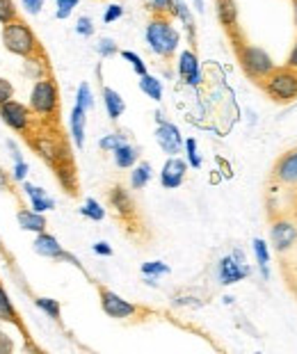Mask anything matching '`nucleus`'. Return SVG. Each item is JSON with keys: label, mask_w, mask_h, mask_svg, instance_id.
<instances>
[{"label": "nucleus", "mask_w": 297, "mask_h": 354, "mask_svg": "<svg viewBox=\"0 0 297 354\" xmlns=\"http://www.w3.org/2000/svg\"><path fill=\"white\" fill-rule=\"evenodd\" d=\"M228 37H231L233 53H235V57H238L240 69L245 71V76L249 80H254L258 85V82H261L274 69L272 55L265 48L254 46V44L245 41V37H242L240 30H235V32H231Z\"/></svg>", "instance_id": "nucleus-1"}, {"label": "nucleus", "mask_w": 297, "mask_h": 354, "mask_svg": "<svg viewBox=\"0 0 297 354\" xmlns=\"http://www.w3.org/2000/svg\"><path fill=\"white\" fill-rule=\"evenodd\" d=\"M3 44L12 55H19L28 62H46V50L37 39L35 30L23 19L12 21L3 26Z\"/></svg>", "instance_id": "nucleus-2"}, {"label": "nucleus", "mask_w": 297, "mask_h": 354, "mask_svg": "<svg viewBox=\"0 0 297 354\" xmlns=\"http://www.w3.org/2000/svg\"><path fill=\"white\" fill-rule=\"evenodd\" d=\"M144 37H147V44L154 55L163 59H172L177 55L181 35L172 26V17H167V14H151L147 30H144Z\"/></svg>", "instance_id": "nucleus-3"}, {"label": "nucleus", "mask_w": 297, "mask_h": 354, "mask_svg": "<svg viewBox=\"0 0 297 354\" xmlns=\"http://www.w3.org/2000/svg\"><path fill=\"white\" fill-rule=\"evenodd\" d=\"M258 87L263 89L265 96L274 103H293L297 101V69L291 66H274V69L265 76Z\"/></svg>", "instance_id": "nucleus-4"}, {"label": "nucleus", "mask_w": 297, "mask_h": 354, "mask_svg": "<svg viewBox=\"0 0 297 354\" xmlns=\"http://www.w3.org/2000/svg\"><path fill=\"white\" fill-rule=\"evenodd\" d=\"M30 110L35 117L46 119V122H55L60 115V89L57 82L51 76H42L35 82L33 92H30Z\"/></svg>", "instance_id": "nucleus-5"}, {"label": "nucleus", "mask_w": 297, "mask_h": 354, "mask_svg": "<svg viewBox=\"0 0 297 354\" xmlns=\"http://www.w3.org/2000/svg\"><path fill=\"white\" fill-rule=\"evenodd\" d=\"M98 299H101L103 313L112 320H133V318H142V315L147 313L142 306L128 302V299L117 295V292L110 288H105V286H98Z\"/></svg>", "instance_id": "nucleus-6"}, {"label": "nucleus", "mask_w": 297, "mask_h": 354, "mask_svg": "<svg viewBox=\"0 0 297 354\" xmlns=\"http://www.w3.org/2000/svg\"><path fill=\"white\" fill-rule=\"evenodd\" d=\"M270 243H272V250L277 254H288L297 247V222L288 213L272 217Z\"/></svg>", "instance_id": "nucleus-7"}, {"label": "nucleus", "mask_w": 297, "mask_h": 354, "mask_svg": "<svg viewBox=\"0 0 297 354\" xmlns=\"http://www.w3.org/2000/svg\"><path fill=\"white\" fill-rule=\"evenodd\" d=\"M0 119L7 128H12L14 133H21V135H28L30 128L35 126V115L30 110V105H23L19 101H5L0 105Z\"/></svg>", "instance_id": "nucleus-8"}, {"label": "nucleus", "mask_w": 297, "mask_h": 354, "mask_svg": "<svg viewBox=\"0 0 297 354\" xmlns=\"http://www.w3.org/2000/svg\"><path fill=\"white\" fill-rule=\"evenodd\" d=\"M249 274H251V268L247 266L245 254H242L240 250H233L231 254L222 256L217 263V279L222 286L238 283V281H242V279H247Z\"/></svg>", "instance_id": "nucleus-9"}, {"label": "nucleus", "mask_w": 297, "mask_h": 354, "mask_svg": "<svg viewBox=\"0 0 297 354\" xmlns=\"http://www.w3.org/2000/svg\"><path fill=\"white\" fill-rule=\"evenodd\" d=\"M156 142L158 147L163 149L167 156H179L183 151V145H186V140H183V135L179 131V126H174L172 122H167L163 117V112H156Z\"/></svg>", "instance_id": "nucleus-10"}, {"label": "nucleus", "mask_w": 297, "mask_h": 354, "mask_svg": "<svg viewBox=\"0 0 297 354\" xmlns=\"http://www.w3.org/2000/svg\"><path fill=\"white\" fill-rule=\"evenodd\" d=\"M272 178L284 187H297V147L277 158L272 167Z\"/></svg>", "instance_id": "nucleus-11"}, {"label": "nucleus", "mask_w": 297, "mask_h": 354, "mask_svg": "<svg viewBox=\"0 0 297 354\" xmlns=\"http://www.w3.org/2000/svg\"><path fill=\"white\" fill-rule=\"evenodd\" d=\"M188 167H190L188 160H183L179 156H170L167 162L163 165V169H160V185L165 190H177L188 176Z\"/></svg>", "instance_id": "nucleus-12"}, {"label": "nucleus", "mask_w": 297, "mask_h": 354, "mask_svg": "<svg viewBox=\"0 0 297 354\" xmlns=\"http://www.w3.org/2000/svg\"><path fill=\"white\" fill-rule=\"evenodd\" d=\"M108 201H110V206L114 210V215L119 217V220H135L137 217V206H135V201L131 197V192L126 190L124 185H114L110 187V192H108Z\"/></svg>", "instance_id": "nucleus-13"}, {"label": "nucleus", "mask_w": 297, "mask_h": 354, "mask_svg": "<svg viewBox=\"0 0 297 354\" xmlns=\"http://www.w3.org/2000/svg\"><path fill=\"white\" fill-rule=\"evenodd\" d=\"M179 76L186 80V85L190 87H197L201 82V66H199V57H197V53L195 48H186V50H181V55H179Z\"/></svg>", "instance_id": "nucleus-14"}, {"label": "nucleus", "mask_w": 297, "mask_h": 354, "mask_svg": "<svg viewBox=\"0 0 297 354\" xmlns=\"http://www.w3.org/2000/svg\"><path fill=\"white\" fill-rule=\"evenodd\" d=\"M33 250L44 256V259H51V261H64V247L57 243V238L55 236H51L48 231H42V233H37V238H35V243H33Z\"/></svg>", "instance_id": "nucleus-15"}, {"label": "nucleus", "mask_w": 297, "mask_h": 354, "mask_svg": "<svg viewBox=\"0 0 297 354\" xmlns=\"http://www.w3.org/2000/svg\"><path fill=\"white\" fill-rule=\"evenodd\" d=\"M215 12H217V21L228 35L235 32L238 28V3L235 0H215Z\"/></svg>", "instance_id": "nucleus-16"}, {"label": "nucleus", "mask_w": 297, "mask_h": 354, "mask_svg": "<svg viewBox=\"0 0 297 354\" xmlns=\"http://www.w3.org/2000/svg\"><path fill=\"white\" fill-rule=\"evenodd\" d=\"M0 320L3 322H10V325H14L23 336L28 338V329L26 325H23V320H21V315L17 311V306H14V302L10 299V295H7V290H5V286L3 281H0Z\"/></svg>", "instance_id": "nucleus-17"}, {"label": "nucleus", "mask_w": 297, "mask_h": 354, "mask_svg": "<svg viewBox=\"0 0 297 354\" xmlns=\"http://www.w3.org/2000/svg\"><path fill=\"white\" fill-rule=\"evenodd\" d=\"M85 126H87V110H82L80 105H73L71 117H69V131H71V140L78 149L85 147Z\"/></svg>", "instance_id": "nucleus-18"}, {"label": "nucleus", "mask_w": 297, "mask_h": 354, "mask_svg": "<svg viewBox=\"0 0 297 354\" xmlns=\"http://www.w3.org/2000/svg\"><path fill=\"white\" fill-rule=\"evenodd\" d=\"M112 160L119 169H133L140 162V147L131 145V142H124L119 149L112 151Z\"/></svg>", "instance_id": "nucleus-19"}, {"label": "nucleus", "mask_w": 297, "mask_h": 354, "mask_svg": "<svg viewBox=\"0 0 297 354\" xmlns=\"http://www.w3.org/2000/svg\"><path fill=\"white\" fill-rule=\"evenodd\" d=\"M101 96H103V105H105V112H108V117L112 119V122H117V119L124 115V110H126V103H124V99H121V94L117 92V89L103 85Z\"/></svg>", "instance_id": "nucleus-20"}, {"label": "nucleus", "mask_w": 297, "mask_h": 354, "mask_svg": "<svg viewBox=\"0 0 297 354\" xmlns=\"http://www.w3.org/2000/svg\"><path fill=\"white\" fill-rule=\"evenodd\" d=\"M17 220L21 224L23 231H33V233H42L48 227V222H46L44 213H37V210H28V208H21L17 213Z\"/></svg>", "instance_id": "nucleus-21"}, {"label": "nucleus", "mask_w": 297, "mask_h": 354, "mask_svg": "<svg viewBox=\"0 0 297 354\" xmlns=\"http://www.w3.org/2000/svg\"><path fill=\"white\" fill-rule=\"evenodd\" d=\"M172 17H177L183 26L188 30V37H190V46L197 44V30H195V17L190 12V7L186 5V0H174V10H172Z\"/></svg>", "instance_id": "nucleus-22"}, {"label": "nucleus", "mask_w": 297, "mask_h": 354, "mask_svg": "<svg viewBox=\"0 0 297 354\" xmlns=\"http://www.w3.org/2000/svg\"><path fill=\"white\" fill-rule=\"evenodd\" d=\"M251 247H254V256H256V263H258V270H261V277L268 281L270 279V245L265 243L263 238H254V243H251Z\"/></svg>", "instance_id": "nucleus-23"}, {"label": "nucleus", "mask_w": 297, "mask_h": 354, "mask_svg": "<svg viewBox=\"0 0 297 354\" xmlns=\"http://www.w3.org/2000/svg\"><path fill=\"white\" fill-rule=\"evenodd\" d=\"M151 176H154L151 162H147V160L137 162L133 167V171H131V187H133V190H144V187L149 185Z\"/></svg>", "instance_id": "nucleus-24"}, {"label": "nucleus", "mask_w": 297, "mask_h": 354, "mask_svg": "<svg viewBox=\"0 0 297 354\" xmlns=\"http://www.w3.org/2000/svg\"><path fill=\"white\" fill-rule=\"evenodd\" d=\"M140 89L142 94H147L151 101H163V82H160L156 76H151V73H144L140 76Z\"/></svg>", "instance_id": "nucleus-25"}, {"label": "nucleus", "mask_w": 297, "mask_h": 354, "mask_svg": "<svg viewBox=\"0 0 297 354\" xmlns=\"http://www.w3.org/2000/svg\"><path fill=\"white\" fill-rule=\"evenodd\" d=\"M35 304L39 311H44L46 315H48L51 320H60V313H62V306H60L57 299H53V297H37L35 299Z\"/></svg>", "instance_id": "nucleus-26"}, {"label": "nucleus", "mask_w": 297, "mask_h": 354, "mask_svg": "<svg viewBox=\"0 0 297 354\" xmlns=\"http://www.w3.org/2000/svg\"><path fill=\"white\" fill-rule=\"evenodd\" d=\"M80 215L82 217H87V220H91V222H103L105 220V208L98 203L96 199H87L85 201V206L80 208Z\"/></svg>", "instance_id": "nucleus-27"}, {"label": "nucleus", "mask_w": 297, "mask_h": 354, "mask_svg": "<svg viewBox=\"0 0 297 354\" xmlns=\"http://www.w3.org/2000/svg\"><path fill=\"white\" fill-rule=\"evenodd\" d=\"M124 142H128L124 133H108V135H103V138L98 140V149H101V151L112 153L114 149H119Z\"/></svg>", "instance_id": "nucleus-28"}, {"label": "nucleus", "mask_w": 297, "mask_h": 354, "mask_svg": "<svg viewBox=\"0 0 297 354\" xmlns=\"http://www.w3.org/2000/svg\"><path fill=\"white\" fill-rule=\"evenodd\" d=\"M172 270L167 263L163 261H149V263H142V274L144 277H154V279H160V277H165V274H170Z\"/></svg>", "instance_id": "nucleus-29"}, {"label": "nucleus", "mask_w": 297, "mask_h": 354, "mask_svg": "<svg viewBox=\"0 0 297 354\" xmlns=\"http://www.w3.org/2000/svg\"><path fill=\"white\" fill-rule=\"evenodd\" d=\"M75 105H80L82 110H91L94 108V94H91V87L87 82H80L78 87V94H75Z\"/></svg>", "instance_id": "nucleus-30"}, {"label": "nucleus", "mask_w": 297, "mask_h": 354, "mask_svg": "<svg viewBox=\"0 0 297 354\" xmlns=\"http://www.w3.org/2000/svg\"><path fill=\"white\" fill-rule=\"evenodd\" d=\"M21 19L19 17V10L14 5V0H0V24H12V21Z\"/></svg>", "instance_id": "nucleus-31"}, {"label": "nucleus", "mask_w": 297, "mask_h": 354, "mask_svg": "<svg viewBox=\"0 0 297 354\" xmlns=\"http://www.w3.org/2000/svg\"><path fill=\"white\" fill-rule=\"evenodd\" d=\"M119 55L133 66V71L137 73V76H144V73H149L147 64H144V59L137 55V53H133V50H119Z\"/></svg>", "instance_id": "nucleus-32"}, {"label": "nucleus", "mask_w": 297, "mask_h": 354, "mask_svg": "<svg viewBox=\"0 0 297 354\" xmlns=\"http://www.w3.org/2000/svg\"><path fill=\"white\" fill-rule=\"evenodd\" d=\"M183 149H186V156H188V165L195 169L201 167V156H199V149H197V140L195 138H188L186 145H183Z\"/></svg>", "instance_id": "nucleus-33"}, {"label": "nucleus", "mask_w": 297, "mask_h": 354, "mask_svg": "<svg viewBox=\"0 0 297 354\" xmlns=\"http://www.w3.org/2000/svg\"><path fill=\"white\" fill-rule=\"evenodd\" d=\"M96 53L101 57H112L119 53V46H117V41L110 39V37H103V39H98V44H96Z\"/></svg>", "instance_id": "nucleus-34"}, {"label": "nucleus", "mask_w": 297, "mask_h": 354, "mask_svg": "<svg viewBox=\"0 0 297 354\" xmlns=\"http://www.w3.org/2000/svg\"><path fill=\"white\" fill-rule=\"evenodd\" d=\"M147 10L151 14H167V17H172L174 0H147Z\"/></svg>", "instance_id": "nucleus-35"}, {"label": "nucleus", "mask_w": 297, "mask_h": 354, "mask_svg": "<svg viewBox=\"0 0 297 354\" xmlns=\"http://www.w3.org/2000/svg\"><path fill=\"white\" fill-rule=\"evenodd\" d=\"M57 3V12H55V17L60 19V21H64V19H69V14H71L75 7H78V3L80 0H55Z\"/></svg>", "instance_id": "nucleus-36"}, {"label": "nucleus", "mask_w": 297, "mask_h": 354, "mask_svg": "<svg viewBox=\"0 0 297 354\" xmlns=\"http://www.w3.org/2000/svg\"><path fill=\"white\" fill-rule=\"evenodd\" d=\"M121 17H124V7L121 5H108L105 7V12H103V24H114V21H119Z\"/></svg>", "instance_id": "nucleus-37"}, {"label": "nucleus", "mask_w": 297, "mask_h": 354, "mask_svg": "<svg viewBox=\"0 0 297 354\" xmlns=\"http://www.w3.org/2000/svg\"><path fill=\"white\" fill-rule=\"evenodd\" d=\"M30 203H33V210H37V213H46V210L55 208V201H53L48 194H44V197H37V199H30Z\"/></svg>", "instance_id": "nucleus-38"}, {"label": "nucleus", "mask_w": 297, "mask_h": 354, "mask_svg": "<svg viewBox=\"0 0 297 354\" xmlns=\"http://www.w3.org/2000/svg\"><path fill=\"white\" fill-rule=\"evenodd\" d=\"M75 32H78L80 37H91L94 35V21H91L89 17H80L78 24H75Z\"/></svg>", "instance_id": "nucleus-39"}, {"label": "nucleus", "mask_w": 297, "mask_h": 354, "mask_svg": "<svg viewBox=\"0 0 297 354\" xmlns=\"http://www.w3.org/2000/svg\"><path fill=\"white\" fill-rule=\"evenodd\" d=\"M14 99V85L7 78H0V105Z\"/></svg>", "instance_id": "nucleus-40"}, {"label": "nucleus", "mask_w": 297, "mask_h": 354, "mask_svg": "<svg viewBox=\"0 0 297 354\" xmlns=\"http://www.w3.org/2000/svg\"><path fill=\"white\" fill-rule=\"evenodd\" d=\"M46 0H23V7H26L28 14H39Z\"/></svg>", "instance_id": "nucleus-41"}, {"label": "nucleus", "mask_w": 297, "mask_h": 354, "mask_svg": "<svg viewBox=\"0 0 297 354\" xmlns=\"http://www.w3.org/2000/svg\"><path fill=\"white\" fill-rule=\"evenodd\" d=\"M91 252L98 254V256H112V247L101 240V243H94V245H91Z\"/></svg>", "instance_id": "nucleus-42"}, {"label": "nucleus", "mask_w": 297, "mask_h": 354, "mask_svg": "<svg viewBox=\"0 0 297 354\" xmlns=\"http://www.w3.org/2000/svg\"><path fill=\"white\" fill-rule=\"evenodd\" d=\"M12 350H14L12 338L7 336V334H3V331H0V354H10Z\"/></svg>", "instance_id": "nucleus-43"}, {"label": "nucleus", "mask_w": 297, "mask_h": 354, "mask_svg": "<svg viewBox=\"0 0 297 354\" xmlns=\"http://www.w3.org/2000/svg\"><path fill=\"white\" fill-rule=\"evenodd\" d=\"M26 174H28V165L23 160H17V165H14V178L26 180Z\"/></svg>", "instance_id": "nucleus-44"}, {"label": "nucleus", "mask_w": 297, "mask_h": 354, "mask_svg": "<svg viewBox=\"0 0 297 354\" xmlns=\"http://www.w3.org/2000/svg\"><path fill=\"white\" fill-rule=\"evenodd\" d=\"M286 66H291V69H297V39L293 44L291 53H288V57H286Z\"/></svg>", "instance_id": "nucleus-45"}, {"label": "nucleus", "mask_w": 297, "mask_h": 354, "mask_svg": "<svg viewBox=\"0 0 297 354\" xmlns=\"http://www.w3.org/2000/svg\"><path fill=\"white\" fill-rule=\"evenodd\" d=\"M293 21H295V28H297V0H293Z\"/></svg>", "instance_id": "nucleus-46"}, {"label": "nucleus", "mask_w": 297, "mask_h": 354, "mask_svg": "<svg viewBox=\"0 0 297 354\" xmlns=\"http://www.w3.org/2000/svg\"><path fill=\"white\" fill-rule=\"evenodd\" d=\"M195 7H197L199 12H204V0H195Z\"/></svg>", "instance_id": "nucleus-47"}]
</instances>
